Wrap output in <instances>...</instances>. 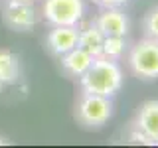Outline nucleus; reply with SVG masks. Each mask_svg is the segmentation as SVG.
I'll return each instance as SVG.
<instances>
[{"instance_id":"1","label":"nucleus","mask_w":158,"mask_h":148,"mask_svg":"<svg viewBox=\"0 0 158 148\" xmlns=\"http://www.w3.org/2000/svg\"><path fill=\"white\" fill-rule=\"evenodd\" d=\"M123 69L115 59L99 56L93 59L89 69L79 77L83 93H95V95L113 97L123 87Z\"/></svg>"},{"instance_id":"2","label":"nucleus","mask_w":158,"mask_h":148,"mask_svg":"<svg viewBox=\"0 0 158 148\" xmlns=\"http://www.w3.org/2000/svg\"><path fill=\"white\" fill-rule=\"evenodd\" d=\"M113 117V101L111 97L83 93L75 105V118L83 128H101Z\"/></svg>"},{"instance_id":"3","label":"nucleus","mask_w":158,"mask_h":148,"mask_svg":"<svg viewBox=\"0 0 158 148\" xmlns=\"http://www.w3.org/2000/svg\"><path fill=\"white\" fill-rule=\"evenodd\" d=\"M128 67L142 81L158 79V39L144 38L128 51Z\"/></svg>"},{"instance_id":"4","label":"nucleus","mask_w":158,"mask_h":148,"mask_svg":"<svg viewBox=\"0 0 158 148\" xmlns=\"http://www.w3.org/2000/svg\"><path fill=\"white\" fill-rule=\"evenodd\" d=\"M131 142L158 144V99L142 103L131 128Z\"/></svg>"},{"instance_id":"5","label":"nucleus","mask_w":158,"mask_h":148,"mask_svg":"<svg viewBox=\"0 0 158 148\" xmlns=\"http://www.w3.org/2000/svg\"><path fill=\"white\" fill-rule=\"evenodd\" d=\"M44 20L49 26H77L85 16L83 0H44Z\"/></svg>"},{"instance_id":"6","label":"nucleus","mask_w":158,"mask_h":148,"mask_svg":"<svg viewBox=\"0 0 158 148\" xmlns=\"http://www.w3.org/2000/svg\"><path fill=\"white\" fill-rule=\"evenodd\" d=\"M2 20L14 32H30L38 24V12L32 2L8 0V4L2 10Z\"/></svg>"},{"instance_id":"7","label":"nucleus","mask_w":158,"mask_h":148,"mask_svg":"<svg viewBox=\"0 0 158 148\" xmlns=\"http://www.w3.org/2000/svg\"><path fill=\"white\" fill-rule=\"evenodd\" d=\"M79 26H52L46 36V49L52 56L61 57L77 46Z\"/></svg>"},{"instance_id":"8","label":"nucleus","mask_w":158,"mask_h":148,"mask_svg":"<svg viewBox=\"0 0 158 148\" xmlns=\"http://www.w3.org/2000/svg\"><path fill=\"white\" fill-rule=\"evenodd\" d=\"M95 26L101 30L103 36H127L128 28H131V22H128V16L121 10V6L115 8H103L101 14H97V18L93 20Z\"/></svg>"},{"instance_id":"9","label":"nucleus","mask_w":158,"mask_h":148,"mask_svg":"<svg viewBox=\"0 0 158 148\" xmlns=\"http://www.w3.org/2000/svg\"><path fill=\"white\" fill-rule=\"evenodd\" d=\"M59 59H61V69L69 77H81L89 69V65L93 63L95 57L91 53H87L85 49H81L79 46H75L73 49H69L67 53H63Z\"/></svg>"},{"instance_id":"10","label":"nucleus","mask_w":158,"mask_h":148,"mask_svg":"<svg viewBox=\"0 0 158 148\" xmlns=\"http://www.w3.org/2000/svg\"><path fill=\"white\" fill-rule=\"evenodd\" d=\"M20 57L10 49H0V89L10 87L20 79Z\"/></svg>"},{"instance_id":"11","label":"nucleus","mask_w":158,"mask_h":148,"mask_svg":"<svg viewBox=\"0 0 158 148\" xmlns=\"http://www.w3.org/2000/svg\"><path fill=\"white\" fill-rule=\"evenodd\" d=\"M103 42H105V36H103L101 30L95 26V22H89L87 26L79 28L77 46L81 47V49H85L87 53H91L93 57H99V56H101Z\"/></svg>"},{"instance_id":"12","label":"nucleus","mask_w":158,"mask_h":148,"mask_svg":"<svg viewBox=\"0 0 158 148\" xmlns=\"http://www.w3.org/2000/svg\"><path fill=\"white\" fill-rule=\"evenodd\" d=\"M127 46H128V43H127V36H107L105 42H103V51H101V56L118 61V59L125 56Z\"/></svg>"},{"instance_id":"13","label":"nucleus","mask_w":158,"mask_h":148,"mask_svg":"<svg viewBox=\"0 0 158 148\" xmlns=\"http://www.w3.org/2000/svg\"><path fill=\"white\" fill-rule=\"evenodd\" d=\"M142 28H144L146 38L158 39V6L152 8L150 12L144 16V22H142Z\"/></svg>"},{"instance_id":"14","label":"nucleus","mask_w":158,"mask_h":148,"mask_svg":"<svg viewBox=\"0 0 158 148\" xmlns=\"http://www.w3.org/2000/svg\"><path fill=\"white\" fill-rule=\"evenodd\" d=\"M91 2H95L97 6H101V8H115V6L127 4L128 0H91Z\"/></svg>"},{"instance_id":"15","label":"nucleus","mask_w":158,"mask_h":148,"mask_svg":"<svg viewBox=\"0 0 158 148\" xmlns=\"http://www.w3.org/2000/svg\"><path fill=\"white\" fill-rule=\"evenodd\" d=\"M4 144H8V140L4 136H0V146H4Z\"/></svg>"},{"instance_id":"16","label":"nucleus","mask_w":158,"mask_h":148,"mask_svg":"<svg viewBox=\"0 0 158 148\" xmlns=\"http://www.w3.org/2000/svg\"><path fill=\"white\" fill-rule=\"evenodd\" d=\"M20 2H32V4H34V2H36V0H20Z\"/></svg>"}]
</instances>
